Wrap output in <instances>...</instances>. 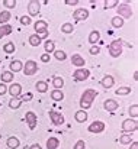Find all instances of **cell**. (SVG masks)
Masks as SVG:
<instances>
[{
	"label": "cell",
	"mask_w": 138,
	"mask_h": 149,
	"mask_svg": "<svg viewBox=\"0 0 138 149\" xmlns=\"http://www.w3.org/2000/svg\"><path fill=\"white\" fill-rule=\"evenodd\" d=\"M96 96H97V91H96V90H92V88L86 90V91L83 93L82 99H80V107H82V110L86 111L87 109H90L93 100L96 99Z\"/></svg>",
	"instance_id": "1"
},
{
	"label": "cell",
	"mask_w": 138,
	"mask_h": 149,
	"mask_svg": "<svg viewBox=\"0 0 138 149\" xmlns=\"http://www.w3.org/2000/svg\"><path fill=\"white\" fill-rule=\"evenodd\" d=\"M109 54L113 58H118L122 54V42L119 39H115V41L111 42V45H109Z\"/></svg>",
	"instance_id": "2"
},
{
	"label": "cell",
	"mask_w": 138,
	"mask_h": 149,
	"mask_svg": "<svg viewBox=\"0 0 138 149\" xmlns=\"http://www.w3.org/2000/svg\"><path fill=\"white\" fill-rule=\"evenodd\" d=\"M34 29H35V32H37V35H42V38H48V25H46V22L44 20H38L35 25H34Z\"/></svg>",
	"instance_id": "3"
},
{
	"label": "cell",
	"mask_w": 138,
	"mask_h": 149,
	"mask_svg": "<svg viewBox=\"0 0 138 149\" xmlns=\"http://www.w3.org/2000/svg\"><path fill=\"white\" fill-rule=\"evenodd\" d=\"M137 127H138V123L135 119H125L124 123H122V130H124L125 133H128V132H135Z\"/></svg>",
	"instance_id": "4"
},
{
	"label": "cell",
	"mask_w": 138,
	"mask_h": 149,
	"mask_svg": "<svg viewBox=\"0 0 138 149\" xmlns=\"http://www.w3.org/2000/svg\"><path fill=\"white\" fill-rule=\"evenodd\" d=\"M89 75H90V71L86 70V68H79L73 72V78L76 81H84V80L89 78Z\"/></svg>",
	"instance_id": "5"
},
{
	"label": "cell",
	"mask_w": 138,
	"mask_h": 149,
	"mask_svg": "<svg viewBox=\"0 0 138 149\" xmlns=\"http://www.w3.org/2000/svg\"><path fill=\"white\" fill-rule=\"evenodd\" d=\"M118 15H121L122 17H131L132 16V9L128 3H121L118 6ZM119 16V17H121Z\"/></svg>",
	"instance_id": "6"
},
{
	"label": "cell",
	"mask_w": 138,
	"mask_h": 149,
	"mask_svg": "<svg viewBox=\"0 0 138 149\" xmlns=\"http://www.w3.org/2000/svg\"><path fill=\"white\" fill-rule=\"evenodd\" d=\"M38 71V64L35 61H26V64L23 65V74L25 75H34Z\"/></svg>",
	"instance_id": "7"
},
{
	"label": "cell",
	"mask_w": 138,
	"mask_h": 149,
	"mask_svg": "<svg viewBox=\"0 0 138 149\" xmlns=\"http://www.w3.org/2000/svg\"><path fill=\"white\" fill-rule=\"evenodd\" d=\"M49 119H51L52 125H55V126H61L64 123V116L61 113L55 111V110H51L49 111Z\"/></svg>",
	"instance_id": "8"
},
{
	"label": "cell",
	"mask_w": 138,
	"mask_h": 149,
	"mask_svg": "<svg viewBox=\"0 0 138 149\" xmlns=\"http://www.w3.org/2000/svg\"><path fill=\"white\" fill-rule=\"evenodd\" d=\"M39 10H41V4H39V1H37V0L29 1V4H28L29 17H31V16H37V15L39 13Z\"/></svg>",
	"instance_id": "9"
},
{
	"label": "cell",
	"mask_w": 138,
	"mask_h": 149,
	"mask_svg": "<svg viewBox=\"0 0 138 149\" xmlns=\"http://www.w3.org/2000/svg\"><path fill=\"white\" fill-rule=\"evenodd\" d=\"M25 119H26V122H28V125H29V129L34 130L35 126H37V123H38V117H37V114H35L34 111H28V113L25 114Z\"/></svg>",
	"instance_id": "10"
},
{
	"label": "cell",
	"mask_w": 138,
	"mask_h": 149,
	"mask_svg": "<svg viewBox=\"0 0 138 149\" xmlns=\"http://www.w3.org/2000/svg\"><path fill=\"white\" fill-rule=\"evenodd\" d=\"M73 17L76 22H82V20H86L89 17V12L86 9H77L74 13H73Z\"/></svg>",
	"instance_id": "11"
},
{
	"label": "cell",
	"mask_w": 138,
	"mask_h": 149,
	"mask_svg": "<svg viewBox=\"0 0 138 149\" xmlns=\"http://www.w3.org/2000/svg\"><path fill=\"white\" fill-rule=\"evenodd\" d=\"M89 132H92V133H100V132H103L105 130V123L103 122H100V120H96V122H93L92 125L89 126V129H87Z\"/></svg>",
	"instance_id": "12"
},
{
	"label": "cell",
	"mask_w": 138,
	"mask_h": 149,
	"mask_svg": "<svg viewBox=\"0 0 138 149\" xmlns=\"http://www.w3.org/2000/svg\"><path fill=\"white\" fill-rule=\"evenodd\" d=\"M9 93H10V96H13V99H19V96L22 93L20 84H12L10 88H9Z\"/></svg>",
	"instance_id": "13"
},
{
	"label": "cell",
	"mask_w": 138,
	"mask_h": 149,
	"mask_svg": "<svg viewBox=\"0 0 138 149\" xmlns=\"http://www.w3.org/2000/svg\"><path fill=\"white\" fill-rule=\"evenodd\" d=\"M71 62H73V65H76V67H79V68H82V67H84V58L82 56V55H79V54H74L73 56H71Z\"/></svg>",
	"instance_id": "14"
},
{
	"label": "cell",
	"mask_w": 138,
	"mask_h": 149,
	"mask_svg": "<svg viewBox=\"0 0 138 149\" xmlns=\"http://www.w3.org/2000/svg\"><path fill=\"white\" fill-rule=\"evenodd\" d=\"M103 107H105V110H108V111H115L119 106H118V103H116L115 100L109 99V100H106V101L103 103Z\"/></svg>",
	"instance_id": "15"
},
{
	"label": "cell",
	"mask_w": 138,
	"mask_h": 149,
	"mask_svg": "<svg viewBox=\"0 0 138 149\" xmlns=\"http://www.w3.org/2000/svg\"><path fill=\"white\" fill-rule=\"evenodd\" d=\"M100 84H102V87H105V88H111V87L113 86V77H112V75H105V77L102 78Z\"/></svg>",
	"instance_id": "16"
},
{
	"label": "cell",
	"mask_w": 138,
	"mask_h": 149,
	"mask_svg": "<svg viewBox=\"0 0 138 149\" xmlns=\"http://www.w3.org/2000/svg\"><path fill=\"white\" fill-rule=\"evenodd\" d=\"M87 113L84 111V110H79V111H76V114H74V119L79 122V123H84L86 120H87Z\"/></svg>",
	"instance_id": "17"
},
{
	"label": "cell",
	"mask_w": 138,
	"mask_h": 149,
	"mask_svg": "<svg viewBox=\"0 0 138 149\" xmlns=\"http://www.w3.org/2000/svg\"><path fill=\"white\" fill-rule=\"evenodd\" d=\"M6 143H7V148H10V149H18V148H19V145H20L19 139H18V138H15V136L9 138Z\"/></svg>",
	"instance_id": "18"
},
{
	"label": "cell",
	"mask_w": 138,
	"mask_h": 149,
	"mask_svg": "<svg viewBox=\"0 0 138 149\" xmlns=\"http://www.w3.org/2000/svg\"><path fill=\"white\" fill-rule=\"evenodd\" d=\"M42 42V38L39 36V35H37V33H34V35H31L29 36V44L32 45V47H39V44Z\"/></svg>",
	"instance_id": "19"
},
{
	"label": "cell",
	"mask_w": 138,
	"mask_h": 149,
	"mask_svg": "<svg viewBox=\"0 0 138 149\" xmlns=\"http://www.w3.org/2000/svg\"><path fill=\"white\" fill-rule=\"evenodd\" d=\"M23 68V65H22V62L20 61H12L10 62V72H19L20 70Z\"/></svg>",
	"instance_id": "20"
},
{
	"label": "cell",
	"mask_w": 138,
	"mask_h": 149,
	"mask_svg": "<svg viewBox=\"0 0 138 149\" xmlns=\"http://www.w3.org/2000/svg\"><path fill=\"white\" fill-rule=\"evenodd\" d=\"M60 146V141L57 138H49L46 141V148L48 149H57Z\"/></svg>",
	"instance_id": "21"
},
{
	"label": "cell",
	"mask_w": 138,
	"mask_h": 149,
	"mask_svg": "<svg viewBox=\"0 0 138 149\" xmlns=\"http://www.w3.org/2000/svg\"><path fill=\"white\" fill-rule=\"evenodd\" d=\"M10 33H12V26H10V25H1V26H0V38L7 36V35H10Z\"/></svg>",
	"instance_id": "22"
},
{
	"label": "cell",
	"mask_w": 138,
	"mask_h": 149,
	"mask_svg": "<svg viewBox=\"0 0 138 149\" xmlns=\"http://www.w3.org/2000/svg\"><path fill=\"white\" fill-rule=\"evenodd\" d=\"M51 99L54 100V101H61V100L64 99V94H63L61 90H52L51 91Z\"/></svg>",
	"instance_id": "23"
},
{
	"label": "cell",
	"mask_w": 138,
	"mask_h": 149,
	"mask_svg": "<svg viewBox=\"0 0 138 149\" xmlns=\"http://www.w3.org/2000/svg\"><path fill=\"white\" fill-rule=\"evenodd\" d=\"M1 83L4 84V83H10L12 80H13V72H10V71H4V72H1Z\"/></svg>",
	"instance_id": "24"
},
{
	"label": "cell",
	"mask_w": 138,
	"mask_h": 149,
	"mask_svg": "<svg viewBox=\"0 0 138 149\" xmlns=\"http://www.w3.org/2000/svg\"><path fill=\"white\" fill-rule=\"evenodd\" d=\"M52 86H54L55 90H60V88H63V86H64V80H63L61 77H54V78H52Z\"/></svg>",
	"instance_id": "25"
},
{
	"label": "cell",
	"mask_w": 138,
	"mask_h": 149,
	"mask_svg": "<svg viewBox=\"0 0 138 149\" xmlns=\"http://www.w3.org/2000/svg\"><path fill=\"white\" fill-rule=\"evenodd\" d=\"M10 17H12L10 12H1L0 13V25H7V22H9Z\"/></svg>",
	"instance_id": "26"
},
{
	"label": "cell",
	"mask_w": 138,
	"mask_h": 149,
	"mask_svg": "<svg viewBox=\"0 0 138 149\" xmlns=\"http://www.w3.org/2000/svg\"><path fill=\"white\" fill-rule=\"evenodd\" d=\"M99 39H100V33H99L97 31H92V32H90V35H89V42L94 45Z\"/></svg>",
	"instance_id": "27"
},
{
	"label": "cell",
	"mask_w": 138,
	"mask_h": 149,
	"mask_svg": "<svg viewBox=\"0 0 138 149\" xmlns=\"http://www.w3.org/2000/svg\"><path fill=\"white\" fill-rule=\"evenodd\" d=\"M112 26H113V28H122V26H124V19L119 17V16L112 17Z\"/></svg>",
	"instance_id": "28"
},
{
	"label": "cell",
	"mask_w": 138,
	"mask_h": 149,
	"mask_svg": "<svg viewBox=\"0 0 138 149\" xmlns=\"http://www.w3.org/2000/svg\"><path fill=\"white\" fill-rule=\"evenodd\" d=\"M44 48H45V54L54 52V51H55V44H54L52 41H45V44H44Z\"/></svg>",
	"instance_id": "29"
},
{
	"label": "cell",
	"mask_w": 138,
	"mask_h": 149,
	"mask_svg": "<svg viewBox=\"0 0 138 149\" xmlns=\"http://www.w3.org/2000/svg\"><path fill=\"white\" fill-rule=\"evenodd\" d=\"M35 87H37V90H38L39 93H45L46 90H48V84H46L45 81H38Z\"/></svg>",
	"instance_id": "30"
},
{
	"label": "cell",
	"mask_w": 138,
	"mask_h": 149,
	"mask_svg": "<svg viewBox=\"0 0 138 149\" xmlns=\"http://www.w3.org/2000/svg\"><path fill=\"white\" fill-rule=\"evenodd\" d=\"M54 56H55V59H58V61H64V59L67 58L65 52H64V51H60V49L54 51Z\"/></svg>",
	"instance_id": "31"
},
{
	"label": "cell",
	"mask_w": 138,
	"mask_h": 149,
	"mask_svg": "<svg viewBox=\"0 0 138 149\" xmlns=\"http://www.w3.org/2000/svg\"><path fill=\"white\" fill-rule=\"evenodd\" d=\"M116 94L118 96H128V94H131V88L130 87H119L116 90Z\"/></svg>",
	"instance_id": "32"
},
{
	"label": "cell",
	"mask_w": 138,
	"mask_h": 149,
	"mask_svg": "<svg viewBox=\"0 0 138 149\" xmlns=\"http://www.w3.org/2000/svg\"><path fill=\"white\" fill-rule=\"evenodd\" d=\"M20 104H22V101L19 99H12L9 101V107L10 109H13V110H16V109H19L20 107Z\"/></svg>",
	"instance_id": "33"
},
{
	"label": "cell",
	"mask_w": 138,
	"mask_h": 149,
	"mask_svg": "<svg viewBox=\"0 0 138 149\" xmlns=\"http://www.w3.org/2000/svg\"><path fill=\"white\" fill-rule=\"evenodd\" d=\"M61 31H63L64 33H71V32L74 31V26H73L71 23H64V25L61 26Z\"/></svg>",
	"instance_id": "34"
},
{
	"label": "cell",
	"mask_w": 138,
	"mask_h": 149,
	"mask_svg": "<svg viewBox=\"0 0 138 149\" xmlns=\"http://www.w3.org/2000/svg\"><path fill=\"white\" fill-rule=\"evenodd\" d=\"M119 142H121L122 145H130V143L134 142V141L131 139V136H128V135H122V136L119 138Z\"/></svg>",
	"instance_id": "35"
},
{
	"label": "cell",
	"mask_w": 138,
	"mask_h": 149,
	"mask_svg": "<svg viewBox=\"0 0 138 149\" xmlns=\"http://www.w3.org/2000/svg\"><path fill=\"white\" fill-rule=\"evenodd\" d=\"M130 116H131L132 119H135L138 116V104H132V106L130 107Z\"/></svg>",
	"instance_id": "36"
},
{
	"label": "cell",
	"mask_w": 138,
	"mask_h": 149,
	"mask_svg": "<svg viewBox=\"0 0 138 149\" xmlns=\"http://www.w3.org/2000/svg\"><path fill=\"white\" fill-rule=\"evenodd\" d=\"M118 0H106L105 1V9H112V7H116L118 6Z\"/></svg>",
	"instance_id": "37"
},
{
	"label": "cell",
	"mask_w": 138,
	"mask_h": 149,
	"mask_svg": "<svg viewBox=\"0 0 138 149\" xmlns=\"http://www.w3.org/2000/svg\"><path fill=\"white\" fill-rule=\"evenodd\" d=\"M3 49L6 54H12V52H15V44H12V42H7L4 47H3Z\"/></svg>",
	"instance_id": "38"
},
{
	"label": "cell",
	"mask_w": 138,
	"mask_h": 149,
	"mask_svg": "<svg viewBox=\"0 0 138 149\" xmlns=\"http://www.w3.org/2000/svg\"><path fill=\"white\" fill-rule=\"evenodd\" d=\"M20 23H22L23 26L31 25V17H29V16H22V17H20Z\"/></svg>",
	"instance_id": "39"
},
{
	"label": "cell",
	"mask_w": 138,
	"mask_h": 149,
	"mask_svg": "<svg viewBox=\"0 0 138 149\" xmlns=\"http://www.w3.org/2000/svg\"><path fill=\"white\" fill-rule=\"evenodd\" d=\"M3 4H4L6 7L12 9V7H15V6H16V1H15V0H4V1H3Z\"/></svg>",
	"instance_id": "40"
},
{
	"label": "cell",
	"mask_w": 138,
	"mask_h": 149,
	"mask_svg": "<svg viewBox=\"0 0 138 149\" xmlns=\"http://www.w3.org/2000/svg\"><path fill=\"white\" fill-rule=\"evenodd\" d=\"M74 149H86V143L84 141H77L76 145H74Z\"/></svg>",
	"instance_id": "41"
},
{
	"label": "cell",
	"mask_w": 138,
	"mask_h": 149,
	"mask_svg": "<svg viewBox=\"0 0 138 149\" xmlns=\"http://www.w3.org/2000/svg\"><path fill=\"white\" fill-rule=\"evenodd\" d=\"M19 100H20V101H31V100H32V94L28 93V94H25V96H19Z\"/></svg>",
	"instance_id": "42"
},
{
	"label": "cell",
	"mask_w": 138,
	"mask_h": 149,
	"mask_svg": "<svg viewBox=\"0 0 138 149\" xmlns=\"http://www.w3.org/2000/svg\"><path fill=\"white\" fill-rule=\"evenodd\" d=\"M89 52H90L92 55H97V54L100 52V48H99V47H96V45H93L92 48H90V51H89Z\"/></svg>",
	"instance_id": "43"
},
{
	"label": "cell",
	"mask_w": 138,
	"mask_h": 149,
	"mask_svg": "<svg viewBox=\"0 0 138 149\" xmlns=\"http://www.w3.org/2000/svg\"><path fill=\"white\" fill-rule=\"evenodd\" d=\"M6 91H7V87H6V84H0V96H4L6 94Z\"/></svg>",
	"instance_id": "44"
},
{
	"label": "cell",
	"mask_w": 138,
	"mask_h": 149,
	"mask_svg": "<svg viewBox=\"0 0 138 149\" xmlns=\"http://www.w3.org/2000/svg\"><path fill=\"white\" fill-rule=\"evenodd\" d=\"M49 59H51L49 54H42V55H41V61H42V62H49Z\"/></svg>",
	"instance_id": "45"
},
{
	"label": "cell",
	"mask_w": 138,
	"mask_h": 149,
	"mask_svg": "<svg viewBox=\"0 0 138 149\" xmlns=\"http://www.w3.org/2000/svg\"><path fill=\"white\" fill-rule=\"evenodd\" d=\"M64 3L68 4V6H76L79 3V0H64Z\"/></svg>",
	"instance_id": "46"
},
{
	"label": "cell",
	"mask_w": 138,
	"mask_h": 149,
	"mask_svg": "<svg viewBox=\"0 0 138 149\" xmlns=\"http://www.w3.org/2000/svg\"><path fill=\"white\" fill-rule=\"evenodd\" d=\"M29 149H42V148H41V145H38V143H35V145H32V146H29Z\"/></svg>",
	"instance_id": "47"
},
{
	"label": "cell",
	"mask_w": 138,
	"mask_h": 149,
	"mask_svg": "<svg viewBox=\"0 0 138 149\" xmlns=\"http://www.w3.org/2000/svg\"><path fill=\"white\" fill-rule=\"evenodd\" d=\"M130 149H138V143L137 142H132V145H131V148Z\"/></svg>",
	"instance_id": "48"
},
{
	"label": "cell",
	"mask_w": 138,
	"mask_h": 149,
	"mask_svg": "<svg viewBox=\"0 0 138 149\" xmlns=\"http://www.w3.org/2000/svg\"><path fill=\"white\" fill-rule=\"evenodd\" d=\"M0 106H1V103H0Z\"/></svg>",
	"instance_id": "49"
}]
</instances>
